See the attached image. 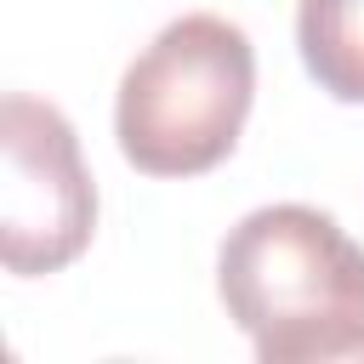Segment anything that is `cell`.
Returning a JSON list of instances; mask_svg holds the SVG:
<instances>
[{
    "instance_id": "obj_1",
    "label": "cell",
    "mask_w": 364,
    "mask_h": 364,
    "mask_svg": "<svg viewBox=\"0 0 364 364\" xmlns=\"http://www.w3.org/2000/svg\"><path fill=\"white\" fill-rule=\"evenodd\" d=\"M216 290L262 364L364 358V245L313 205H262L228 228Z\"/></svg>"
},
{
    "instance_id": "obj_2",
    "label": "cell",
    "mask_w": 364,
    "mask_h": 364,
    "mask_svg": "<svg viewBox=\"0 0 364 364\" xmlns=\"http://www.w3.org/2000/svg\"><path fill=\"white\" fill-rule=\"evenodd\" d=\"M256 97L250 34L216 11H188L125 68L114 102L119 154L148 176H199L222 165Z\"/></svg>"
},
{
    "instance_id": "obj_3",
    "label": "cell",
    "mask_w": 364,
    "mask_h": 364,
    "mask_svg": "<svg viewBox=\"0 0 364 364\" xmlns=\"http://www.w3.org/2000/svg\"><path fill=\"white\" fill-rule=\"evenodd\" d=\"M0 262L17 279L68 267L97 228V188L63 108L11 91L0 102Z\"/></svg>"
},
{
    "instance_id": "obj_4",
    "label": "cell",
    "mask_w": 364,
    "mask_h": 364,
    "mask_svg": "<svg viewBox=\"0 0 364 364\" xmlns=\"http://www.w3.org/2000/svg\"><path fill=\"white\" fill-rule=\"evenodd\" d=\"M296 46L330 97L364 102V0H301Z\"/></svg>"
}]
</instances>
